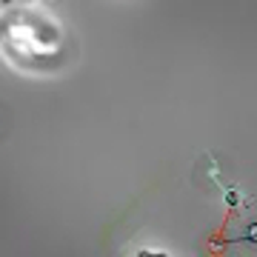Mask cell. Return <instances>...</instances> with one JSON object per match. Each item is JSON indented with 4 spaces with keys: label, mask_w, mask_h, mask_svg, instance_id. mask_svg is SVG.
<instances>
[{
    "label": "cell",
    "mask_w": 257,
    "mask_h": 257,
    "mask_svg": "<svg viewBox=\"0 0 257 257\" xmlns=\"http://www.w3.org/2000/svg\"><path fill=\"white\" fill-rule=\"evenodd\" d=\"M240 243H243V240H248V243H257V223H254V229H251V231H248V234H240Z\"/></svg>",
    "instance_id": "cell-1"
}]
</instances>
